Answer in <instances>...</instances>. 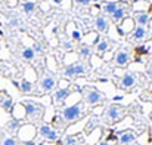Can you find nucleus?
<instances>
[{
  "label": "nucleus",
  "instance_id": "nucleus-32",
  "mask_svg": "<svg viewBox=\"0 0 152 145\" xmlns=\"http://www.w3.org/2000/svg\"><path fill=\"white\" fill-rule=\"evenodd\" d=\"M96 145H112V144H111L109 141H106V139H102V141H99Z\"/></svg>",
  "mask_w": 152,
  "mask_h": 145
},
{
  "label": "nucleus",
  "instance_id": "nucleus-39",
  "mask_svg": "<svg viewBox=\"0 0 152 145\" xmlns=\"http://www.w3.org/2000/svg\"><path fill=\"white\" fill-rule=\"evenodd\" d=\"M3 1H6V0H3Z\"/></svg>",
  "mask_w": 152,
  "mask_h": 145
},
{
  "label": "nucleus",
  "instance_id": "nucleus-4",
  "mask_svg": "<svg viewBox=\"0 0 152 145\" xmlns=\"http://www.w3.org/2000/svg\"><path fill=\"white\" fill-rule=\"evenodd\" d=\"M81 95H83V101L87 105H92V107L102 104L105 101V95L101 91H98L96 88H92V86H84L81 89Z\"/></svg>",
  "mask_w": 152,
  "mask_h": 145
},
{
  "label": "nucleus",
  "instance_id": "nucleus-38",
  "mask_svg": "<svg viewBox=\"0 0 152 145\" xmlns=\"http://www.w3.org/2000/svg\"><path fill=\"white\" fill-rule=\"evenodd\" d=\"M132 145H139V144H132Z\"/></svg>",
  "mask_w": 152,
  "mask_h": 145
},
{
  "label": "nucleus",
  "instance_id": "nucleus-17",
  "mask_svg": "<svg viewBox=\"0 0 152 145\" xmlns=\"http://www.w3.org/2000/svg\"><path fill=\"white\" fill-rule=\"evenodd\" d=\"M120 3L121 1H118V0H111V1H106V3H103V6H102V10L106 13V15H112L115 10H117V7L120 6Z\"/></svg>",
  "mask_w": 152,
  "mask_h": 145
},
{
  "label": "nucleus",
  "instance_id": "nucleus-2",
  "mask_svg": "<svg viewBox=\"0 0 152 145\" xmlns=\"http://www.w3.org/2000/svg\"><path fill=\"white\" fill-rule=\"evenodd\" d=\"M22 107L25 108V117L28 119V121H37L43 117V114L46 113L45 107L40 102H36L33 99H25L22 101Z\"/></svg>",
  "mask_w": 152,
  "mask_h": 145
},
{
  "label": "nucleus",
  "instance_id": "nucleus-35",
  "mask_svg": "<svg viewBox=\"0 0 152 145\" xmlns=\"http://www.w3.org/2000/svg\"><path fill=\"white\" fill-rule=\"evenodd\" d=\"M36 145H45V141H40L39 144H36Z\"/></svg>",
  "mask_w": 152,
  "mask_h": 145
},
{
  "label": "nucleus",
  "instance_id": "nucleus-26",
  "mask_svg": "<svg viewBox=\"0 0 152 145\" xmlns=\"http://www.w3.org/2000/svg\"><path fill=\"white\" fill-rule=\"evenodd\" d=\"M64 145H80V139H78L77 136L68 135V136H65V139H64Z\"/></svg>",
  "mask_w": 152,
  "mask_h": 145
},
{
  "label": "nucleus",
  "instance_id": "nucleus-30",
  "mask_svg": "<svg viewBox=\"0 0 152 145\" xmlns=\"http://www.w3.org/2000/svg\"><path fill=\"white\" fill-rule=\"evenodd\" d=\"M33 50H34L36 53H42V52H43V49H42L40 45H34V46H33Z\"/></svg>",
  "mask_w": 152,
  "mask_h": 145
},
{
  "label": "nucleus",
  "instance_id": "nucleus-12",
  "mask_svg": "<svg viewBox=\"0 0 152 145\" xmlns=\"http://www.w3.org/2000/svg\"><path fill=\"white\" fill-rule=\"evenodd\" d=\"M130 59H132V56L127 50H118L114 56V64L117 67H126V65H129Z\"/></svg>",
  "mask_w": 152,
  "mask_h": 145
},
{
  "label": "nucleus",
  "instance_id": "nucleus-16",
  "mask_svg": "<svg viewBox=\"0 0 152 145\" xmlns=\"http://www.w3.org/2000/svg\"><path fill=\"white\" fill-rule=\"evenodd\" d=\"M146 34H148V31H146L145 27L136 25L134 30L132 31V39H133L134 42H140V40H143V39L146 37Z\"/></svg>",
  "mask_w": 152,
  "mask_h": 145
},
{
  "label": "nucleus",
  "instance_id": "nucleus-15",
  "mask_svg": "<svg viewBox=\"0 0 152 145\" xmlns=\"http://www.w3.org/2000/svg\"><path fill=\"white\" fill-rule=\"evenodd\" d=\"M149 13L148 12H143V10H139V12H134V16H133V21L136 25H140V27H146V24L149 22Z\"/></svg>",
  "mask_w": 152,
  "mask_h": 145
},
{
  "label": "nucleus",
  "instance_id": "nucleus-31",
  "mask_svg": "<svg viewBox=\"0 0 152 145\" xmlns=\"http://www.w3.org/2000/svg\"><path fill=\"white\" fill-rule=\"evenodd\" d=\"M36 144H37V142H36L34 139H28V141H24L21 145H36Z\"/></svg>",
  "mask_w": 152,
  "mask_h": 145
},
{
  "label": "nucleus",
  "instance_id": "nucleus-37",
  "mask_svg": "<svg viewBox=\"0 0 152 145\" xmlns=\"http://www.w3.org/2000/svg\"><path fill=\"white\" fill-rule=\"evenodd\" d=\"M1 71H3V67H1V64H0V73H1Z\"/></svg>",
  "mask_w": 152,
  "mask_h": 145
},
{
  "label": "nucleus",
  "instance_id": "nucleus-9",
  "mask_svg": "<svg viewBox=\"0 0 152 145\" xmlns=\"http://www.w3.org/2000/svg\"><path fill=\"white\" fill-rule=\"evenodd\" d=\"M72 92H74V89H72L71 86H66V88H62V89H56V91L53 92V96H52L53 104H56V105L62 104L69 95H72Z\"/></svg>",
  "mask_w": 152,
  "mask_h": 145
},
{
  "label": "nucleus",
  "instance_id": "nucleus-25",
  "mask_svg": "<svg viewBox=\"0 0 152 145\" xmlns=\"http://www.w3.org/2000/svg\"><path fill=\"white\" fill-rule=\"evenodd\" d=\"M65 126V123H64V120H62V117L61 116H55L53 117V120H52V127L53 129H56V130H59L61 127H64Z\"/></svg>",
  "mask_w": 152,
  "mask_h": 145
},
{
  "label": "nucleus",
  "instance_id": "nucleus-21",
  "mask_svg": "<svg viewBox=\"0 0 152 145\" xmlns=\"http://www.w3.org/2000/svg\"><path fill=\"white\" fill-rule=\"evenodd\" d=\"M0 105H1V108L4 110V111H7V113H12V107H13V101H12V98L9 96V95H6V96L3 98L1 101H0Z\"/></svg>",
  "mask_w": 152,
  "mask_h": 145
},
{
  "label": "nucleus",
  "instance_id": "nucleus-40",
  "mask_svg": "<svg viewBox=\"0 0 152 145\" xmlns=\"http://www.w3.org/2000/svg\"><path fill=\"white\" fill-rule=\"evenodd\" d=\"M149 1H152V0H149Z\"/></svg>",
  "mask_w": 152,
  "mask_h": 145
},
{
  "label": "nucleus",
  "instance_id": "nucleus-29",
  "mask_svg": "<svg viewBox=\"0 0 152 145\" xmlns=\"http://www.w3.org/2000/svg\"><path fill=\"white\" fill-rule=\"evenodd\" d=\"M93 0H74V3L75 4H80V6H87V4H90Z\"/></svg>",
  "mask_w": 152,
  "mask_h": 145
},
{
  "label": "nucleus",
  "instance_id": "nucleus-36",
  "mask_svg": "<svg viewBox=\"0 0 152 145\" xmlns=\"http://www.w3.org/2000/svg\"><path fill=\"white\" fill-rule=\"evenodd\" d=\"M149 120H151V124H152V113H151V116H149Z\"/></svg>",
  "mask_w": 152,
  "mask_h": 145
},
{
  "label": "nucleus",
  "instance_id": "nucleus-11",
  "mask_svg": "<svg viewBox=\"0 0 152 145\" xmlns=\"http://www.w3.org/2000/svg\"><path fill=\"white\" fill-rule=\"evenodd\" d=\"M127 12H129V6L126 4V3H120V6L117 7V10L111 15V19L115 22V24H118V22H121L126 16H127Z\"/></svg>",
  "mask_w": 152,
  "mask_h": 145
},
{
  "label": "nucleus",
  "instance_id": "nucleus-34",
  "mask_svg": "<svg viewBox=\"0 0 152 145\" xmlns=\"http://www.w3.org/2000/svg\"><path fill=\"white\" fill-rule=\"evenodd\" d=\"M53 1H55V3H56V4H59V3H61V1H62V0H53Z\"/></svg>",
  "mask_w": 152,
  "mask_h": 145
},
{
  "label": "nucleus",
  "instance_id": "nucleus-6",
  "mask_svg": "<svg viewBox=\"0 0 152 145\" xmlns=\"http://www.w3.org/2000/svg\"><path fill=\"white\" fill-rule=\"evenodd\" d=\"M39 86H40V91L42 92H52V91L56 89L58 80L50 73H43L40 76V79H39Z\"/></svg>",
  "mask_w": 152,
  "mask_h": 145
},
{
  "label": "nucleus",
  "instance_id": "nucleus-27",
  "mask_svg": "<svg viewBox=\"0 0 152 145\" xmlns=\"http://www.w3.org/2000/svg\"><path fill=\"white\" fill-rule=\"evenodd\" d=\"M0 145H19V144H18L16 138H13V136H4L1 139V144Z\"/></svg>",
  "mask_w": 152,
  "mask_h": 145
},
{
  "label": "nucleus",
  "instance_id": "nucleus-8",
  "mask_svg": "<svg viewBox=\"0 0 152 145\" xmlns=\"http://www.w3.org/2000/svg\"><path fill=\"white\" fill-rule=\"evenodd\" d=\"M39 135L42 138L50 141V142H58L59 141V132L56 129H53L50 124H46V123L39 127Z\"/></svg>",
  "mask_w": 152,
  "mask_h": 145
},
{
  "label": "nucleus",
  "instance_id": "nucleus-33",
  "mask_svg": "<svg viewBox=\"0 0 152 145\" xmlns=\"http://www.w3.org/2000/svg\"><path fill=\"white\" fill-rule=\"evenodd\" d=\"M121 99H123V96H121V95H118V96H114V98H112V101H114V102H115V101H121Z\"/></svg>",
  "mask_w": 152,
  "mask_h": 145
},
{
  "label": "nucleus",
  "instance_id": "nucleus-7",
  "mask_svg": "<svg viewBox=\"0 0 152 145\" xmlns=\"http://www.w3.org/2000/svg\"><path fill=\"white\" fill-rule=\"evenodd\" d=\"M136 85H137V76H136L134 73H132V71H126V73L121 76L118 86H120L121 89H124V91H130V89H133Z\"/></svg>",
  "mask_w": 152,
  "mask_h": 145
},
{
  "label": "nucleus",
  "instance_id": "nucleus-13",
  "mask_svg": "<svg viewBox=\"0 0 152 145\" xmlns=\"http://www.w3.org/2000/svg\"><path fill=\"white\" fill-rule=\"evenodd\" d=\"M134 27H136V24H134L133 18H124L121 21V24L118 25V33L121 36H126L127 33H132L134 30Z\"/></svg>",
  "mask_w": 152,
  "mask_h": 145
},
{
  "label": "nucleus",
  "instance_id": "nucleus-1",
  "mask_svg": "<svg viewBox=\"0 0 152 145\" xmlns=\"http://www.w3.org/2000/svg\"><path fill=\"white\" fill-rule=\"evenodd\" d=\"M83 116H84V104L83 102H77L71 107H64L61 110V117H62L65 126L78 121Z\"/></svg>",
  "mask_w": 152,
  "mask_h": 145
},
{
  "label": "nucleus",
  "instance_id": "nucleus-28",
  "mask_svg": "<svg viewBox=\"0 0 152 145\" xmlns=\"http://www.w3.org/2000/svg\"><path fill=\"white\" fill-rule=\"evenodd\" d=\"M72 39L77 40V42H80V40L83 39V36H81V33H80L78 30H74V31H72Z\"/></svg>",
  "mask_w": 152,
  "mask_h": 145
},
{
  "label": "nucleus",
  "instance_id": "nucleus-18",
  "mask_svg": "<svg viewBox=\"0 0 152 145\" xmlns=\"http://www.w3.org/2000/svg\"><path fill=\"white\" fill-rule=\"evenodd\" d=\"M19 127H21V121L18 120V119H10L7 123H6V129H7V132H12V133H15V132H18L19 130Z\"/></svg>",
  "mask_w": 152,
  "mask_h": 145
},
{
  "label": "nucleus",
  "instance_id": "nucleus-10",
  "mask_svg": "<svg viewBox=\"0 0 152 145\" xmlns=\"http://www.w3.org/2000/svg\"><path fill=\"white\" fill-rule=\"evenodd\" d=\"M118 142L120 145H132L136 139V133L130 129H124V130H120L118 132Z\"/></svg>",
  "mask_w": 152,
  "mask_h": 145
},
{
  "label": "nucleus",
  "instance_id": "nucleus-19",
  "mask_svg": "<svg viewBox=\"0 0 152 145\" xmlns=\"http://www.w3.org/2000/svg\"><path fill=\"white\" fill-rule=\"evenodd\" d=\"M108 50H109V42L106 39H99V42L96 43V52L99 55H103Z\"/></svg>",
  "mask_w": 152,
  "mask_h": 145
},
{
  "label": "nucleus",
  "instance_id": "nucleus-3",
  "mask_svg": "<svg viewBox=\"0 0 152 145\" xmlns=\"http://www.w3.org/2000/svg\"><path fill=\"white\" fill-rule=\"evenodd\" d=\"M126 114V108L120 104H109L105 110V114H103V121L109 123V124H114V123H118L123 120Z\"/></svg>",
  "mask_w": 152,
  "mask_h": 145
},
{
  "label": "nucleus",
  "instance_id": "nucleus-24",
  "mask_svg": "<svg viewBox=\"0 0 152 145\" xmlns=\"http://www.w3.org/2000/svg\"><path fill=\"white\" fill-rule=\"evenodd\" d=\"M21 55H22V59L25 61H33L36 58V52L33 50V48H25L21 52Z\"/></svg>",
  "mask_w": 152,
  "mask_h": 145
},
{
  "label": "nucleus",
  "instance_id": "nucleus-23",
  "mask_svg": "<svg viewBox=\"0 0 152 145\" xmlns=\"http://www.w3.org/2000/svg\"><path fill=\"white\" fill-rule=\"evenodd\" d=\"M78 55H80V58L87 59V58L92 55V49H90V46H87V45H81V46L78 48Z\"/></svg>",
  "mask_w": 152,
  "mask_h": 145
},
{
  "label": "nucleus",
  "instance_id": "nucleus-14",
  "mask_svg": "<svg viewBox=\"0 0 152 145\" xmlns=\"http://www.w3.org/2000/svg\"><path fill=\"white\" fill-rule=\"evenodd\" d=\"M95 27L99 33H108L109 30V19L105 15H98L95 19Z\"/></svg>",
  "mask_w": 152,
  "mask_h": 145
},
{
  "label": "nucleus",
  "instance_id": "nucleus-22",
  "mask_svg": "<svg viewBox=\"0 0 152 145\" xmlns=\"http://www.w3.org/2000/svg\"><path fill=\"white\" fill-rule=\"evenodd\" d=\"M22 9H24V12H25L27 15H31V13L36 10V1H33V0L24 1V3H22Z\"/></svg>",
  "mask_w": 152,
  "mask_h": 145
},
{
  "label": "nucleus",
  "instance_id": "nucleus-20",
  "mask_svg": "<svg viewBox=\"0 0 152 145\" xmlns=\"http://www.w3.org/2000/svg\"><path fill=\"white\" fill-rule=\"evenodd\" d=\"M18 89H19L22 93H30V92H33V83L28 82L27 79H22L21 83L18 85Z\"/></svg>",
  "mask_w": 152,
  "mask_h": 145
},
{
  "label": "nucleus",
  "instance_id": "nucleus-5",
  "mask_svg": "<svg viewBox=\"0 0 152 145\" xmlns=\"http://www.w3.org/2000/svg\"><path fill=\"white\" fill-rule=\"evenodd\" d=\"M87 73V65L84 64V61H75L74 64L68 65L64 70V77L66 79H75L78 76H84Z\"/></svg>",
  "mask_w": 152,
  "mask_h": 145
}]
</instances>
